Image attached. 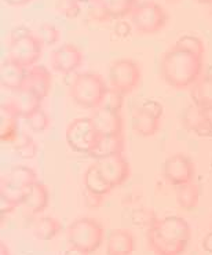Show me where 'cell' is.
Here are the masks:
<instances>
[{
  "mask_svg": "<svg viewBox=\"0 0 212 255\" xmlns=\"http://www.w3.org/2000/svg\"><path fill=\"white\" fill-rule=\"evenodd\" d=\"M192 238V229L182 217L171 215L157 218L153 225L146 229V242L154 255L183 254Z\"/></svg>",
  "mask_w": 212,
  "mask_h": 255,
  "instance_id": "obj_1",
  "label": "cell"
},
{
  "mask_svg": "<svg viewBox=\"0 0 212 255\" xmlns=\"http://www.w3.org/2000/svg\"><path fill=\"white\" fill-rule=\"evenodd\" d=\"M204 69V57L172 46L160 60V75L175 90H188L199 80Z\"/></svg>",
  "mask_w": 212,
  "mask_h": 255,
  "instance_id": "obj_2",
  "label": "cell"
},
{
  "mask_svg": "<svg viewBox=\"0 0 212 255\" xmlns=\"http://www.w3.org/2000/svg\"><path fill=\"white\" fill-rule=\"evenodd\" d=\"M109 84L97 72H82L73 77L69 86V97L77 107L97 109L101 107Z\"/></svg>",
  "mask_w": 212,
  "mask_h": 255,
  "instance_id": "obj_3",
  "label": "cell"
},
{
  "mask_svg": "<svg viewBox=\"0 0 212 255\" xmlns=\"http://www.w3.org/2000/svg\"><path fill=\"white\" fill-rule=\"evenodd\" d=\"M43 54V43L39 36L33 33L26 26H17L10 32L8 39V57L19 62L21 65H36V62L41 58Z\"/></svg>",
  "mask_w": 212,
  "mask_h": 255,
  "instance_id": "obj_4",
  "label": "cell"
},
{
  "mask_svg": "<svg viewBox=\"0 0 212 255\" xmlns=\"http://www.w3.org/2000/svg\"><path fill=\"white\" fill-rule=\"evenodd\" d=\"M105 239V229L100 221L83 217L72 222L66 229V240L69 246L93 254L100 249Z\"/></svg>",
  "mask_w": 212,
  "mask_h": 255,
  "instance_id": "obj_5",
  "label": "cell"
},
{
  "mask_svg": "<svg viewBox=\"0 0 212 255\" xmlns=\"http://www.w3.org/2000/svg\"><path fill=\"white\" fill-rule=\"evenodd\" d=\"M168 12L156 1H143L130 14V22L141 35H156L168 24Z\"/></svg>",
  "mask_w": 212,
  "mask_h": 255,
  "instance_id": "obj_6",
  "label": "cell"
},
{
  "mask_svg": "<svg viewBox=\"0 0 212 255\" xmlns=\"http://www.w3.org/2000/svg\"><path fill=\"white\" fill-rule=\"evenodd\" d=\"M142 72L139 65L131 58H118L113 61L107 72V84L121 94L128 95L138 87Z\"/></svg>",
  "mask_w": 212,
  "mask_h": 255,
  "instance_id": "obj_7",
  "label": "cell"
},
{
  "mask_svg": "<svg viewBox=\"0 0 212 255\" xmlns=\"http://www.w3.org/2000/svg\"><path fill=\"white\" fill-rule=\"evenodd\" d=\"M98 136L100 134L95 130L91 118H76L68 125L65 130V141L68 146L77 153H91Z\"/></svg>",
  "mask_w": 212,
  "mask_h": 255,
  "instance_id": "obj_8",
  "label": "cell"
},
{
  "mask_svg": "<svg viewBox=\"0 0 212 255\" xmlns=\"http://www.w3.org/2000/svg\"><path fill=\"white\" fill-rule=\"evenodd\" d=\"M37 181L39 179H37L35 170H32L28 166L18 164V166L12 167L6 175L1 177V189H0V192L6 193L12 199H15L21 204V200L24 197L25 192Z\"/></svg>",
  "mask_w": 212,
  "mask_h": 255,
  "instance_id": "obj_9",
  "label": "cell"
},
{
  "mask_svg": "<svg viewBox=\"0 0 212 255\" xmlns=\"http://www.w3.org/2000/svg\"><path fill=\"white\" fill-rule=\"evenodd\" d=\"M163 177L172 186L193 182L196 177L195 161L185 153L172 154L163 164Z\"/></svg>",
  "mask_w": 212,
  "mask_h": 255,
  "instance_id": "obj_10",
  "label": "cell"
},
{
  "mask_svg": "<svg viewBox=\"0 0 212 255\" xmlns=\"http://www.w3.org/2000/svg\"><path fill=\"white\" fill-rule=\"evenodd\" d=\"M95 164L98 167L101 174L104 175V178L110 184L113 189L121 186L124 182H127V179L130 178V163L124 157L123 153L113 154V156H107V157H102V159H97Z\"/></svg>",
  "mask_w": 212,
  "mask_h": 255,
  "instance_id": "obj_11",
  "label": "cell"
},
{
  "mask_svg": "<svg viewBox=\"0 0 212 255\" xmlns=\"http://www.w3.org/2000/svg\"><path fill=\"white\" fill-rule=\"evenodd\" d=\"M84 62V54L73 43H65L50 54V65L58 73H72Z\"/></svg>",
  "mask_w": 212,
  "mask_h": 255,
  "instance_id": "obj_12",
  "label": "cell"
},
{
  "mask_svg": "<svg viewBox=\"0 0 212 255\" xmlns=\"http://www.w3.org/2000/svg\"><path fill=\"white\" fill-rule=\"evenodd\" d=\"M51 86H53V75L47 68L43 65H33L28 68L26 77L21 89L30 91L43 102V100H46L50 94Z\"/></svg>",
  "mask_w": 212,
  "mask_h": 255,
  "instance_id": "obj_13",
  "label": "cell"
},
{
  "mask_svg": "<svg viewBox=\"0 0 212 255\" xmlns=\"http://www.w3.org/2000/svg\"><path fill=\"white\" fill-rule=\"evenodd\" d=\"M93 120L95 130L100 135H118L123 134V116L118 111H112L106 108H97L90 116Z\"/></svg>",
  "mask_w": 212,
  "mask_h": 255,
  "instance_id": "obj_14",
  "label": "cell"
},
{
  "mask_svg": "<svg viewBox=\"0 0 212 255\" xmlns=\"http://www.w3.org/2000/svg\"><path fill=\"white\" fill-rule=\"evenodd\" d=\"M21 115L18 112L15 105L10 101V98L6 102L1 104L0 109V139L4 143H14L19 136V127H18V119Z\"/></svg>",
  "mask_w": 212,
  "mask_h": 255,
  "instance_id": "obj_15",
  "label": "cell"
},
{
  "mask_svg": "<svg viewBox=\"0 0 212 255\" xmlns=\"http://www.w3.org/2000/svg\"><path fill=\"white\" fill-rule=\"evenodd\" d=\"M135 238L128 229L118 228L109 232L106 239V255H132Z\"/></svg>",
  "mask_w": 212,
  "mask_h": 255,
  "instance_id": "obj_16",
  "label": "cell"
},
{
  "mask_svg": "<svg viewBox=\"0 0 212 255\" xmlns=\"http://www.w3.org/2000/svg\"><path fill=\"white\" fill-rule=\"evenodd\" d=\"M26 72H28L26 66L21 65L19 62L7 57L0 68V83L4 89L15 93L22 87Z\"/></svg>",
  "mask_w": 212,
  "mask_h": 255,
  "instance_id": "obj_17",
  "label": "cell"
},
{
  "mask_svg": "<svg viewBox=\"0 0 212 255\" xmlns=\"http://www.w3.org/2000/svg\"><path fill=\"white\" fill-rule=\"evenodd\" d=\"M50 203V192L46 185L37 181L25 192L21 200V206H24L30 214H40L48 207Z\"/></svg>",
  "mask_w": 212,
  "mask_h": 255,
  "instance_id": "obj_18",
  "label": "cell"
},
{
  "mask_svg": "<svg viewBox=\"0 0 212 255\" xmlns=\"http://www.w3.org/2000/svg\"><path fill=\"white\" fill-rule=\"evenodd\" d=\"M161 119L153 118L152 115L145 112L141 107L134 109L131 115V128L135 132V135L142 138L156 135L160 130Z\"/></svg>",
  "mask_w": 212,
  "mask_h": 255,
  "instance_id": "obj_19",
  "label": "cell"
},
{
  "mask_svg": "<svg viewBox=\"0 0 212 255\" xmlns=\"http://www.w3.org/2000/svg\"><path fill=\"white\" fill-rule=\"evenodd\" d=\"M124 134L118 135H100L97 139L94 149L89 154L93 159H102L113 154H120L124 152Z\"/></svg>",
  "mask_w": 212,
  "mask_h": 255,
  "instance_id": "obj_20",
  "label": "cell"
},
{
  "mask_svg": "<svg viewBox=\"0 0 212 255\" xmlns=\"http://www.w3.org/2000/svg\"><path fill=\"white\" fill-rule=\"evenodd\" d=\"M182 123L185 128L190 131L192 134L210 138V130H208V125H207L206 115L201 107H197L193 104L186 108V111L183 113Z\"/></svg>",
  "mask_w": 212,
  "mask_h": 255,
  "instance_id": "obj_21",
  "label": "cell"
},
{
  "mask_svg": "<svg viewBox=\"0 0 212 255\" xmlns=\"http://www.w3.org/2000/svg\"><path fill=\"white\" fill-rule=\"evenodd\" d=\"M83 184H84L86 189L91 190L94 193H98V195L107 196L113 190L110 184L104 178V175L101 174L95 163L90 164L86 168V171L83 174Z\"/></svg>",
  "mask_w": 212,
  "mask_h": 255,
  "instance_id": "obj_22",
  "label": "cell"
},
{
  "mask_svg": "<svg viewBox=\"0 0 212 255\" xmlns=\"http://www.w3.org/2000/svg\"><path fill=\"white\" fill-rule=\"evenodd\" d=\"M175 197L179 207L185 211H192L197 207L200 200V186L195 181L175 186Z\"/></svg>",
  "mask_w": 212,
  "mask_h": 255,
  "instance_id": "obj_23",
  "label": "cell"
},
{
  "mask_svg": "<svg viewBox=\"0 0 212 255\" xmlns=\"http://www.w3.org/2000/svg\"><path fill=\"white\" fill-rule=\"evenodd\" d=\"M61 231H62V224H61V221L54 217H41L33 225L35 238L43 240V242L53 240L55 236H58Z\"/></svg>",
  "mask_w": 212,
  "mask_h": 255,
  "instance_id": "obj_24",
  "label": "cell"
},
{
  "mask_svg": "<svg viewBox=\"0 0 212 255\" xmlns=\"http://www.w3.org/2000/svg\"><path fill=\"white\" fill-rule=\"evenodd\" d=\"M190 97L197 107H212V80L204 75L190 87Z\"/></svg>",
  "mask_w": 212,
  "mask_h": 255,
  "instance_id": "obj_25",
  "label": "cell"
},
{
  "mask_svg": "<svg viewBox=\"0 0 212 255\" xmlns=\"http://www.w3.org/2000/svg\"><path fill=\"white\" fill-rule=\"evenodd\" d=\"M10 101L15 105L21 118H24L26 115H29L30 112L41 108L40 100L35 94H32L30 91L24 89L15 91V95L10 98Z\"/></svg>",
  "mask_w": 212,
  "mask_h": 255,
  "instance_id": "obj_26",
  "label": "cell"
},
{
  "mask_svg": "<svg viewBox=\"0 0 212 255\" xmlns=\"http://www.w3.org/2000/svg\"><path fill=\"white\" fill-rule=\"evenodd\" d=\"M106 12L112 19H123L130 17L134 8L138 6V0H100Z\"/></svg>",
  "mask_w": 212,
  "mask_h": 255,
  "instance_id": "obj_27",
  "label": "cell"
},
{
  "mask_svg": "<svg viewBox=\"0 0 212 255\" xmlns=\"http://www.w3.org/2000/svg\"><path fill=\"white\" fill-rule=\"evenodd\" d=\"M24 120L25 125L28 126V128L32 132H35V134H43V132H46L50 128V126H51L50 116L41 108H39V109H36L33 112H30L29 115L24 116Z\"/></svg>",
  "mask_w": 212,
  "mask_h": 255,
  "instance_id": "obj_28",
  "label": "cell"
},
{
  "mask_svg": "<svg viewBox=\"0 0 212 255\" xmlns=\"http://www.w3.org/2000/svg\"><path fill=\"white\" fill-rule=\"evenodd\" d=\"M15 153L22 157V159H35L36 154L39 152V146L36 145V142L30 138L28 134H19L18 139L12 143Z\"/></svg>",
  "mask_w": 212,
  "mask_h": 255,
  "instance_id": "obj_29",
  "label": "cell"
},
{
  "mask_svg": "<svg viewBox=\"0 0 212 255\" xmlns=\"http://www.w3.org/2000/svg\"><path fill=\"white\" fill-rule=\"evenodd\" d=\"M157 214L153 208L147 207H139L135 208L132 214H131V222L132 225L138 226V228H145L149 229L157 221Z\"/></svg>",
  "mask_w": 212,
  "mask_h": 255,
  "instance_id": "obj_30",
  "label": "cell"
},
{
  "mask_svg": "<svg viewBox=\"0 0 212 255\" xmlns=\"http://www.w3.org/2000/svg\"><path fill=\"white\" fill-rule=\"evenodd\" d=\"M36 35L39 36L43 46H47V47H53L61 40V30L55 25L50 24V22H43L37 28Z\"/></svg>",
  "mask_w": 212,
  "mask_h": 255,
  "instance_id": "obj_31",
  "label": "cell"
},
{
  "mask_svg": "<svg viewBox=\"0 0 212 255\" xmlns=\"http://www.w3.org/2000/svg\"><path fill=\"white\" fill-rule=\"evenodd\" d=\"M175 47L183 48L186 51H190V53H195L197 55H201L204 57L206 54V46H204V42L201 40L199 36L196 35H183L178 39L175 44Z\"/></svg>",
  "mask_w": 212,
  "mask_h": 255,
  "instance_id": "obj_32",
  "label": "cell"
},
{
  "mask_svg": "<svg viewBox=\"0 0 212 255\" xmlns=\"http://www.w3.org/2000/svg\"><path fill=\"white\" fill-rule=\"evenodd\" d=\"M55 10L62 17L68 18V19H75L82 12V3L77 0H57Z\"/></svg>",
  "mask_w": 212,
  "mask_h": 255,
  "instance_id": "obj_33",
  "label": "cell"
},
{
  "mask_svg": "<svg viewBox=\"0 0 212 255\" xmlns=\"http://www.w3.org/2000/svg\"><path fill=\"white\" fill-rule=\"evenodd\" d=\"M87 19L91 21V22H95V24H104V22L112 21V18L106 12L104 6L101 4L100 0H95V1L89 4V8H87Z\"/></svg>",
  "mask_w": 212,
  "mask_h": 255,
  "instance_id": "obj_34",
  "label": "cell"
},
{
  "mask_svg": "<svg viewBox=\"0 0 212 255\" xmlns=\"http://www.w3.org/2000/svg\"><path fill=\"white\" fill-rule=\"evenodd\" d=\"M124 97L125 95L121 94L117 90H113L109 87L107 93L104 97V101L101 104L100 108H106V109H112V111H121L124 104Z\"/></svg>",
  "mask_w": 212,
  "mask_h": 255,
  "instance_id": "obj_35",
  "label": "cell"
},
{
  "mask_svg": "<svg viewBox=\"0 0 212 255\" xmlns=\"http://www.w3.org/2000/svg\"><path fill=\"white\" fill-rule=\"evenodd\" d=\"M105 197L104 195H98V193H94L89 189H83V202H84V206L87 208H100L104 206L105 203Z\"/></svg>",
  "mask_w": 212,
  "mask_h": 255,
  "instance_id": "obj_36",
  "label": "cell"
},
{
  "mask_svg": "<svg viewBox=\"0 0 212 255\" xmlns=\"http://www.w3.org/2000/svg\"><path fill=\"white\" fill-rule=\"evenodd\" d=\"M139 107H141L145 112H147L149 115H152L153 118H157V119H161V118H163L164 108H163V105H161L159 101H156V100H145Z\"/></svg>",
  "mask_w": 212,
  "mask_h": 255,
  "instance_id": "obj_37",
  "label": "cell"
},
{
  "mask_svg": "<svg viewBox=\"0 0 212 255\" xmlns=\"http://www.w3.org/2000/svg\"><path fill=\"white\" fill-rule=\"evenodd\" d=\"M18 206H21L19 202H17L15 199H12L6 193H1L0 192V214H1V218L7 215V214L12 213Z\"/></svg>",
  "mask_w": 212,
  "mask_h": 255,
  "instance_id": "obj_38",
  "label": "cell"
},
{
  "mask_svg": "<svg viewBox=\"0 0 212 255\" xmlns=\"http://www.w3.org/2000/svg\"><path fill=\"white\" fill-rule=\"evenodd\" d=\"M132 24L131 22H127V21H118L114 25V28H113V33L120 37V39H125V37H128L131 35V32H132Z\"/></svg>",
  "mask_w": 212,
  "mask_h": 255,
  "instance_id": "obj_39",
  "label": "cell"
},
{
  "mask_svg": "<svg viewBox=\"0 0 212 255\" xmlns=\"http://www.w3.org/2000/svg\"><path fill=\"white\" fill-rule=\"evenodd\" d=\"M206 115L207 125H208V130H210V138H212V107H201Z\"/></svg>",
  "mask_w": 212,
  "mask_h": 255,
  "instance_id": "obj_40",
  "label": "cell"
},
{
  "mask_svg": "<svg viewBox=\"0 0 212 255\" xmlns=\"http://www.w3.org/2000/svg\"><path fill=\"white\" fill-rule=\"evenodd\" d=\"M201 244H203V249H204V251L212 254V231L208 232L206 236H204V239H203V243Z\"/></svg>",
  "mask_w": 212,
  "mask_h": 255,
  "instance_id": "obj_41",
  "label": "cell"
},
{
  "mask_svg": "<svg viewBox=\"0 0 212 255\" xmlns=\"http://www.w3.org/2000/svg\"><path fill=\"white\" fill-rule=\"evenodd\" d=\"M3 1L10 7H25L30 4L33 0H3Z\"/></svg>",
  "mask_w": 212,
  "mask_h": 255,
  "instance_id": "obj_42",
  "label": "cell"
},
{
  "mask_svg": "<svg viewBox=\"0 0 212 255\" xmlns=\"http://www.w3.org/2000/svg\"><path fill=\"white\" fill-rule=\"evenodd\" d=\"M64 255H90L87 251H84L82 249H77L75 246H69V249L65 250Z\"/></svg>",
  "mask_w": 212,
  "mask_h": 255,
  "instance_id": "obj_43",
  "label": "cell"
},
{
  "mask_svg": "<svg viewBox=\"0 0 212 255\" xmlns=\"http://www.w3.org/2000/svg\"><path fill=\"white\" fill-rule=\"evenodd\" d=\"M0 255H10L8 247L4 242H0Z\"/></svg>",
  "mask_w": 212,
  "mask_h": 255,
  "instance_id": "obj_44",
  "label": "cell"
},
{
  "mask_svg": "<svg viewBox=\"0 0 212 255\" xmlns=\"http://www.w3.org/2000/svg\"><path fill=\"white\" fill-rule=\"evenodd\" d=\"M195 1L201 6H212V0H195Z\"/></svg>",
  "mask_w": 212,
  "mask_h": 255,
  "instance_id": "obj_45",
  "label": "cell"
},
{
  "mask_svg": "<svg viewBox=\"0 0 212 255\" xmlns=\"http://www.w3.org/2000/svg\"><path fill=\"white\" fill-rule=\"evenodd\" d=\"M204 76L208 77V79H211L212 80V65H210L208 68H207L206 72H204Z\"/></svg>",
  "mask_w": 212,
  "mask_h": 255,
  "instance_id": "obj_46",
  "label": "cell"
},
{
  "mask_svg": "<svg viewBox=\"0 0 212 255\" xmlns=\"http://www.w3.org/2000/svg\"><path fill=\"white\" fill-rule=\"evenodd\" d=\"M77 1H80L82 4H90V3H93L95 0H77Z\"/></svg>",
  "mask_w": 212,
  "mask_h": 255,
  "instance_id": "obj_47",
  "label": "cell"
},
{
  "mask_svg": "<svg viewBox=\"0 0 212 255\" xmlns=\"http://www.w3.org/2000/svg\"><path fill=\"white\" fill-rule=\"evenodd\" d=\"M165 1H167L168 4H178V3H179L181 0H165Z\"/></svg>",
  "mask_w": 212,
  "mask_h": 255,
  "instance_id": "obj_48",
  "label": "cell"
},
{
  "mask_svg": "<svg viewBox=\"0 0 212 255\" xmlns=\"http://www.w3.org/2000/svg\"><path fill=\"white\" fill-rule=\"evenodd\" d=\"M210 168H211V171H212V159H211V161H210Z\"/></svg>",
  "mask_w": 212,
  "mask_h": 255,
  "instance_id": "obj_49",
  "label": "cell"
}]
</instances>
